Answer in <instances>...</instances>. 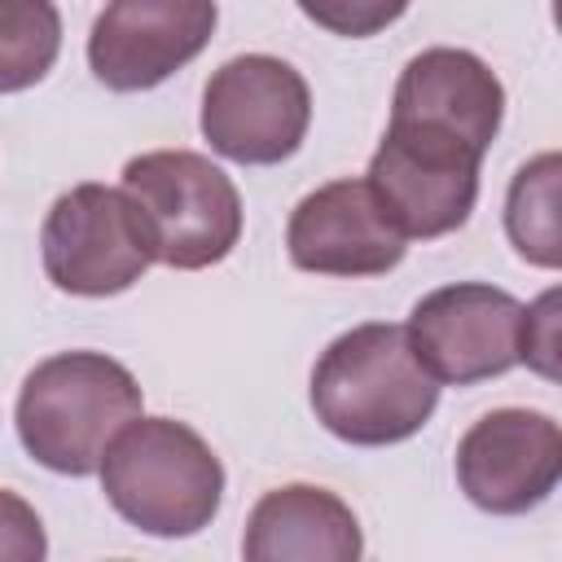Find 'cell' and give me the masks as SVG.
<instances>
[{
	"label": "cell",
	"mask_w": 562,
	"mask_h": 562,
	"mask_svg": "<svg viewBox=\"0 0 562 562\" xmlns=\"http://www.w3.org/2000/svg\"><path fill=\"white\" fill-rule=\"evenodd\" d=\"M215 22L206 0H114L92 22L88 66L114 92L158 88L206 48Z\"/></svg>",
	"instance_id": "cell-10"
},
{
	"label": "cell",
	"mask_w": 562,
	"mask_h": 562,
	"mask_svg": "<svg viewBox=\"0 0 562 562\" xmlns=\"http://www.w3.org/2000/svg\"><path fill=\"white\" fill-rule=\"evenodd\" d=\"M307 123V79L272 53L228 57L202 88V136L220 158L272 167L303 145Z\"/></svg>",
	"instance_id": "cell-7"
},
{
	"label": "cell",
	"mask_w": 562,
	"mask_h": 562,
	"mask_svg": "<svg viewBox=\"0 0 562 562\" xmlns=\"http://www.w3.org/2000/svg\"><path fill=\"white\" fill-rule=\"evenodd\" d=\"M140 382L105 351H57L40 360L18 391V439L53 474L101 470L114 435L140 417Z\"/></svg>",
	"instance_id": "cell-2"
},
{
	"label": "cell",
	"mask_w": 562,
	"mask_h": 562,
	"mask_svg": "<svg viewBox=\"0 0 562 562\" xmlns=\"http://www.w3.org/2000/svg\"><path fill=\"white\" fill-rule=\"evenodd\" d=\"M44 272L57 290L79 299H110L132 290L149 263H158V246L140 206L114 184H75L66 189L40 228Z\"/></svg>",
	"instance_id": "cell-5"
},
{
	"label": "cell",
	"mask_w": 562,
	"mask_h": 562,
	"mask_svg": "<svg viewBox=\"0 0 562 562\" xmlns=\"http://www.w3.org/2000/svg\"><path fill=\"white\" fill-rule=\"evenodd\" d=\"M505 119V88L496 70L470 48H422L395 79L391 123L448 132L479 154L492 149Z\"/></svg>",
	"instance_id": "cell-12"
},
{
	"label": "cell",
	"mask_w": 562,
	"mask_h": 562,
	"mask_svg": "<svg viewBox=\"0 0 562 562\" xmlns=\"http://www.w3.org/2000/svg\"><path fill=\"white\" fill-rule=\"evenodd\" d=\"M285 250L294 268L316 277H382L404 259L408 241L386 220L373 189L342 176L312 189L290 211Z\"/></svg>",
	"instance_id": "cell-11"
},
{
	"label": "cell",
	"mask_w": 562,
	"mask_h": 562,
	"mask_svg": "<svg viewBox=\"0 0 562 562\" xmlns=\"http://www.w3.org/2000/svg\"><path fill=\"white\" fill-rule=\"evenodd\" d=\"M439 404V382L417 364L404 325L369 321L338 334L312 369L316 422L356 448L413 439Z\"/></svg>",
	"instance_id": "cell-1"
},
{
	"label": "cell",
	"mask_w": 562,
	"mask_h": 562,
	"mask_svg": "<svg viewBox=\"0 0 562 562\" xmlns=\"http://www.w3.org/2000/svg\"><path fill=\"white\" fill-rule=\"evenodd\" d=\"M527 307L487 281H452L417 299L404 334L439 386H470L518 364Z\"/></svg>",
	"instance_id": "cell-8"
},
{
	"label": "cell",
	"mask_w": 562,
	"mask_h": 562,
	"mask_svg": "<svg viewBox=\"0 0 562 562\" xmlns=\"http://www.w3.org/2000/svg\"><path fill=\"white\" fill-rule=\"evenodd\" d=\"M558 184H562V158L549 149L518 167L505 198V233L514 250L536 268L562 263V228H558Z\"/></svg>",
	"instance_id": "cell-14"
},
{
	"label": "cell",
	"mask_w": 562,
	"mask_h": 562,
	"mask_svg": "<svg viewBox=\"0 0 562 562\" xmlns=\"http://www.w3.org/2000/svg\"><path fill=\"white\" fill-rule=\"evenodd\" d=\"M364 531L351 505L316 483H285L255 501L241 562H360Z\"/></svg>",
	"instance_id": "cell-13"
},
{
	"label": "cell",
	"mask_w": 562,
	"mask_h": 562,
	"mask_svg": "<svg viewBox=\"0 0 562 562\" xmlns=\"http://www.w3.org/2000/svg\"><path fill=\"white\" fill-rule=\"evenodd\" d=\"M61 48V13L48 0H0V92L35 88Z\"/></svg>",
	"instance_id": "cell-15"
},
{
	"label": "cell",
	"mask_w": 562,
	"mask_h": 562,
	"mask_svg": "<svg viewBox=\"0 0 562 562\" xmlns=\"http://www.w3.org/2000/svg\"><path fill=\"white\" fill-rule=\"evenodd\" d=\"M299 9L338 35H369L404 13V4H378V0H303Z\"/></svg>",
	"instance_id": "cell-17"
},
{
	"label": "cell",
	"mask_w": 562,
	"mask_h": 562,
	"mask_svg": "<svg viewBox=\"0 0 562 562\" xmlns=\"http://www.w3.org/2000/svg\"><path fill=\"white\" fill-rule=\"evenodd\" d=\"M518 364H531L544 378H558V290H544L522 321V351Z\"/></svg>",
	"instance_id": "cell-18"
},
{
	"label": "cell",
	"mask_w": 562,
	"mask_h": 562,
	"mask_svg": "<svg viewBox=\"0 0 562 562\" xmlns=\"http://www.w3.org/2000/svg\"><path fill=\"white\" fill-rule=\"evenodd\" d=\"M105 501L145 536L180 540L211 527L224 501V465L211 443L176 417L127 422L101 457Z\"/></svg>",
	"instance_id": "cell-3"
},
{
	"label": "cell",
	"mask_w": 562,
	"mask_h": 562,
	"mask_svg": "<svg viewBox=\"0 0 562 562\" xmlns=\"http://www.w3.org/2000/svg\"><path fill=\"white\" fill-rule=\"evenodd\" d=\"M562 479V430L536 408H492L457 443V483L487 514H527Z\"/></svg>",
	"instance_id": "cell-9"
},
{
	"label": "cell",
	"mask_w": 562,
	"mask_h": 562,
	"mask_svg": "<svg viewBox=\"0 0 562 562\" xmlns=\"http://www.w3.org/2000/svg\"><path fill=\"white\" fill-rule=\"evenodd\" d=\"M44 558H48V536L35 505L0 487V562H44Z\"/></svg>",
	"instance_id": "cell-16"
},
{
	"label": "cell",
	"mask_w": 562,
	"mask_h": 562,
	"mask_svg": "<svg viewBox=\"0 0 562 562\" xmlns=\"http://www.w3.org/2000/svg\"><path fill=\"white\" fill-rule=\"evenodd\" d=\"M123 193L149 220L158 263L198 272L233 255L241 237V193L224 167L198 149H149L127 158Z\"/></svg>",
	"instance_id": "cell-4"
},
{
	"label": "cell",
	"mask_w": 562,
	"mask_h": 562,
	"mask_svg": "<svg viewBox=\"0 0 562 562\" xmlns=\"http://www.w3.org/2000/svg\"><path fill=\"white\" fill-rule=\"evenodd\" d=\"M483 154L448 132L417 123H386L382 145L369 158L364 184L404 241L443 237L461 228L479 202Z\"/></svg>",
	"instance_id": "cell-6"
}]
</instances>
